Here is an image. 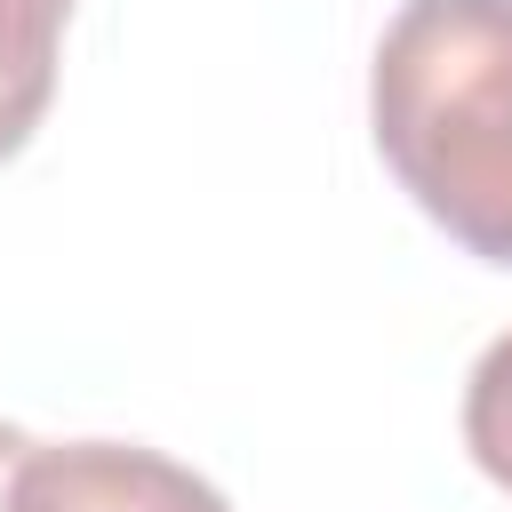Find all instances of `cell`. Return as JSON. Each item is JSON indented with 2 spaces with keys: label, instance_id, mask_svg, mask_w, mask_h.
<instances>
[{
  "label": "cell",
  "instance_id": "cell-1",
  "mask_svg": "<svg viewBox=\"0 0 512 512\" xmlns=\"http://www.w3.org/2000/svg\"><path fill=\"white\" fill-rule=\"evenodd\" d=\"M400 192L480 264H512V0H400L368 64Z\"/></svg>",
  "mask_w": 512,
  "mask_h": 512
},
{
  "label": "cell",
  "instance_id": "cell-2",
  "mask_svg": "<svg viewBox=\"0 0 512 512\" xmlns=\"http://www.w3.org/2000/svg\"><path fill=\"white\" fill-rule=\"evenodd\" d=\"M8 512H232L192 464L136 440H56L16 464Z\"/></svg>",
  "mask_w": 512,
  "mask_h": 512
},
{
  "label": "cell",
  "instance_id": "cell-3",
  "mask_svg": "<svg viewBox=\"0 0 512 512\" xmlns=\"http://www.w3.org/2000/svg\"><path fill=\"white\" fill-rule=\"evenodd\" d=\"M72 0H0V160L24 152L56 96V40Z\"/></svg>",
  "mask_w": 512,
  "mask_h": 512
},
{
  "label": "cell",
  "instance_id": "cell-4",
  "mask_svg": "<svg viewBox=\"0 0 512 512\" xmlns=\"http://www.w3.org/2000/svg\"><path fill=\"white\" fill-rule=\"evenodd\" d=\"M464 448H472V464L512 496V328L472 360V376H464Z\"/></svg>",
  "mask_w": 512,
  "mask_h": 512
},
{
  "label": "cell",
  "instance_id": "cell-5",
  "mask_svg": "<svg viewBox=\"0 0 512 512\" xmlns=\"http://www.w3.org/2000/svg\"><path fill=\"white\" fill-rule=\"evenodd\" d=\"M32 456V432H16V424H0V512H8V488H16V464Z\"/></svg>",
  "mask_w": 512,
  "mask_h": 512
}]
</instances>
